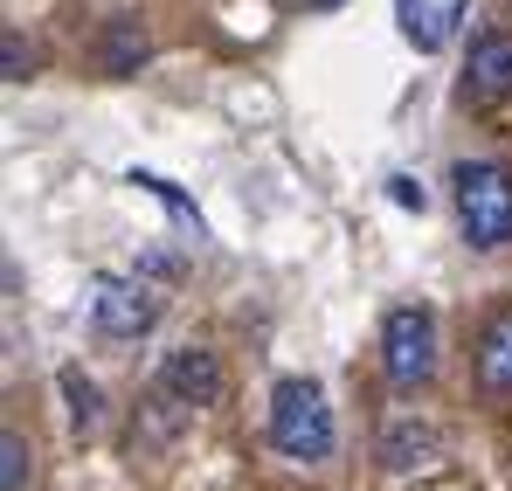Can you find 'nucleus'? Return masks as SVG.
I'll list each match as a JSON object with an SVG mask.
<instances>
[{
  "label": "nucleus",
  "mask_w": 512,
  "mask_h": 491,
  "mask_svg": "<svg viewBox=\"0 0 512 491\" xmlns=\"http://www.w3.org/2000/svg\"><path fill=\"white\" fill-rule=\"evenodd\" d=\"M450 201H457V229L471 249L512 243V173L499 160H457L450 166Z\"/></svg>",
  "instance_id": "nucleus-1"
},
{
  "label": "nucleus",
  "mask_w": 512,
  "mask_h": 491,
  "mask_svg": "<svg viewBox=\"0 0 512 491\" xmlns=\"http://www.w3.org/2000/svg\"><path fill=\"white\" fill-rule=\"evenodd\" d=\"M270 443H277L284 457H298V464L333 457L340 429H333V409H326V388H319V381L284 374V381L270 388Z\"/></svg>",
  "instance_id": "nucleus-2"
},
{
  "label": "nucleus",
  "mask_w": 512,
  "mask_h": 491,
  "mask_svg": "<svg viewBox=\"0 0 512 491\" xmlns=\"http://www.w3.org/2000/svg\"><path fill=\"white\" fill-rule=\"evenodd\" d=\"M381 374L395 388H423L436 374V312L429 305H395L381 319Z\"/></svg>",
  "instance_id": "nucleus-3"
},
{
  "label": "nucleus",
  "mask_w": 512,
  "mask_h": 491,
  "mask_svg": "<svg viewBox=\"0 0 512 491\" xmlns=\"http://www.w3.org/2000/svg\"><path fill=\"white\" fill-rule=\"evenodd\" d=\"M90 326L104 332V339H146V332L160 326L153 284H146V277H111V270H97V277H90Z\"/></svg>",
  "instance_id": "nucleus-4"
},
{
  "label": "nucleus",
  "mask_w": 512,
  "mask_h": 491,
  "mask_svg": "<svg viewBox=\"0 0 512 491\" xmlns=\"http://www.w3.org/2000/svg\"><path fill=\"white\" fill-rule=\"evenodd\" d=\"M160 395H167L173 409H215V402H222V360H215L208 346H180V353H167Z\"/></svg>",
  "instance_id": "nucleus-5"
},
{
  "label": "nucleus",
  "mask_w": 512,
  "mask_h": 491,
  "mask_svg": "<svg viewBox=\"0 0 512 491\" xmlns=\"http://www.w3.org/2000/svg\"><path fill=\"white\" fill-rule=\"evenodd\" d=\"M464 97L492 104V97H512V35H478L471 56H464Z\"/></svg>",
  "instance_id": "nucleus-6"
},
{
  "label": "nucleus",
  "mask_w": 512,
  "mask_h": 491,
  "mask_svg": "<svg viewBox=\"0 0 512 491\" xmlns=\"http://www.w3.org/2000/svg\"><path fill=\"white\" fill-rule=\"evenodd\" d=\"M395 14H402L409 49H416V56H436V49L450 42V21H464V14H471V0H450V7H429V0H395Z\"/></svg>",
  "instance_id": "nucleus-7"
},
{
  "label": "nucleus",
  "mask_w": 512,
  "mask_h": 491,
  "mask_svg": "<svg viewBox=\"0 0 512 491\" xmlns=\"http://www.w3.org/2000/svg\"><path fill=\"white\" fill-rule=\"evenodd\" d=\"M478 388L485 395H512V305L492 312L478 332Z\"/></svg>",
  "instance_id": "nucleus-8"
},
{
  "label": "nucleus",
  "mask_w": 512,
  "mask_h": 491,
  "mask_svg": "<svg viewBox=\"0 0 512 491\" xmlns=\"http://www.w3.org/2000/svg\"><path fill=\"white\" fill-rule=\"evenodd\" d=\"M436 450H443L436 429H416V422H388V436H381V464L388 471H423Z\"/></svg>",
  "instance_id": "nucleus-9"
},
{
  "label": "nucleus",
  "mask_w": 512,
  "mask_h": 491,
  "mask_svg": "<svg viewBox=\"0 0 512 491\" xmlns=\"http://www.w3.org/2000/svg\"><path fill=\"white\" fill-rule=\"evenodd\" d=\"M146 56H153V42H146L139 21H111L104 28V77H139Z\"/></svg>",
  "instance_id": "nucleus-10"
},
{
  "label": "nucleus",
  "mask_w": 512,
  "mask_h": 491,
  "mask_svg": "<svg viewBox=\"0 0 512 491\" xmlns=\"http://www.w3.org/2000/svg\"><path fill=\"white\" fill-rule=\"evenodd\" d=\"M56 388H63V402H70V429H77V436H97V422H104V395H97V381H84V367H63Z\"/></svg>",
  "instance_id": "nucleus-11"
},
{
  "label": "nucleus",
  "mask_w": 512,
  "mask_h": 491,
  "mask_svg": "<svg viewBox=\"0 0 512 491\" xmlns=\"http://www.w3.org/2000/svg\"><path fill=\"white\" fill-rule=\"evenodd\" d=\"M132 187H146V194H153V201L167 208L173 222H180V229H187V236L201 243V215H194V201H187V194H180L173 180H160V173H132Z\"/></svg>",
  "instance_id": "nucleus-12"
},
{
  "label": "nucleus",
  "mask_w": 512,
  "mask_h": 491,
  "mask_svg": "<svg viewBox=\"0 0 512 491\" xmlns=\"http://www.w3.org/2000/svg\"><path fill=\"white\" fill-rule=\"evenodd\" d=\"M28 464H35V457H28V443L7 429V436H0V491H21V485H28Z\"/></svg>",
  "instance_id": "nucleus-13"
},
{
  "label": "nucleus",
  "mask_w": 512,
  "mask_h": 491,
  "mask_svg": "<svg viewBox=\"0 0 512 491\" xmlns=\"http://www.w3.org/2000/svg\"><path fill=\"white\" fill-rule=\"evenodd\" d=\"M28 63H35V56H28V42L7 28V42H0V70H7V83H28Z\"/></svg>",
  "instance_id": "nucleus-14"
},
{
  "label": "nucleus",
  "mask_w": 512,
  "mask_h": 491,
  "mask_svg": "<svg viewBox=\"0 0 512 491\" xmlns=\"http://www.w3.org/2000/svg\"><path fill=\"white\" fill-rule=\"evenodd\" d=\"M388 194H395V208H416V215H423V208H429L423 180H388Z\"/></svg>",
  "instance_id": "nucleus-15"
},
{
  "label": "nucleus",
  "mask_w": 512,
  "mask_h": 491,
  "mask_svg": "<svg viewBox=\"0 0 512 491\" xmlns=\"http://www.w3.org/2000/svg\"><path fill=\"white\" fill-rule=\"evenodd\" d=\"M312 7H319V14H326V7H340V0H312Z\"/></svg>",
  "instance_id": "nucleus-16"
}]
</instances>
